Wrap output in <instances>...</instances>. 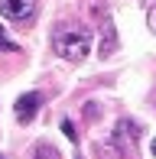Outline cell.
<instances>
[{
	"label": "cell",
	"instance_id": "cell-1",
	"mask_svg": "<svg viewBox=\"0 0 156 159\" xmlns=\"http://www.w3.org/2000/svg\"><path fill=\"white\" fill-rule=\"evenodd\" d=\"M52 49L68 62H81L91 49V33L81 30V26H62L52 36Z\"/></svg>",
	"mask_w": 156,
	"mask_h": 159
},
{
	"label": "cell",
	"instance_id": "cell-2",
	"mask_svg": "<svg viewBox=\"0 0 156 159\" xmlns=\"http://www.w3.org/2000/svg\"><path fill=\"white\" fill-rule=\"evenodd\" d=\"M39 10V0H0V16L13 23H30Z\"/></svg>",
	"mask_w": 156,
	"mask_h": 159
},
{
	"label": "cell",
	"instance_id": "cell-3",
	"mask_svg": "<svg viewBox=\"0 0 156 159\" xmlns=\"http://www.w3.org/2000/svg\"><path fill=\"white\" fill-rule=\"evenodd\" d=\"M42 98L39 91H30V94H23L16 101V107H13V114H16V124L20 127H26V124H33L36 120V114H39V107H42Z\"/></svg>",
	"mask_w": 156,
	"mask_h": 159
},
{
	"label": "cell",
	"instance_id": "cell-4",
	"mask_svg": "<svg viewBox=\"0 0 156 159\" xmlns=\"http://www.w3.org/2000/svg\"><path fill=\"white\" fill-rule=\"evenodd\" d=\"M114 49H117L114 20H111V16H104V23H101V55H114Z\"/></svg>",
	"mask_w": 156,
	"mask_h": 159
},
{
	"label": "cell",
	"instance_id": "cell-5",
	"mask_svg": "<svg viewBox=\"0 0 156 159\" xmlns=\"http://www.w3.org/2000/svg\"><path fill=\"white\" fill-rule=\"evenodd\" d=\"M137 124H133V120H120L117 124V130H114V140L120 143V146L127 149V143H130V149H133V143H137Z\"/></svg>",
	"mask_w": 156,
	"mask_h": 159
},
{
	"label": "cell",
	"instance_id": "cell-6",
	"mask_svg": "<svg viewBox=\"0 0 156 159\" xmlns=\"http://www.w3.org/2000/svg\"><path fill=\"white\" fill-rule=\"evenodd\" d=\"M33 159H62V153L52 146V143H36V149H33Z\"/></svg>",
	"mask_w": 156,
	"mask_h": 159
},
{
	"label": "cell",
	"instance_id": "cell-7",
	"mask_svg": "<svg viewBox=\"0 0 156 159\" xmlns=\"http://www.w3.org/2000/svg\"><path fill=\"white\" fill-rule=\"evenodd\" d=\"M0 52H20V46L7 39V33H3V30H0Z\"/></svg>",
	"mask_w": 156,
	"mask_h": 159
},
{
	"label": "cell",
	"instance_id": "cell-8",
	"mask_svg": "<svg viewBox=\"0 0 156 159\" xmlns=\"http://www.w3.org/2000/svg\"><path fill=\"white\" fill-rule=\"evenodd\" d=\"M62 130H65V136L72 143H78V133H75V124H72V120H62Z\"/></svg>",
	"mask_w": 156,
	"mask_h": 159
},
{
	"label": "cell",
	"instance_id": "cell-9",
	"mask_svg": "<svg viewBox=\"0 0 156 159\" xmlns=\"http://www.w3.org/2000/svg\"><path fill=\"white\" fill-rule=\"evenodd\" d=\"M146 23H150V30L156 33V7H150V13H146Z\"/></svg>",
	"mask_w": 156,
	"mask_h": 159
},
{
	"label": "cell",
	"instance_id": "cell-10",
	"mask_svg": "<svg viewBox=\"0 0 156 159\" xmlns=\"http://www.w3.org/2000/svg\"><path fill=\"white\" fill-rule=\"evenodd\" d=\"M153 156H156V140H153Z\"/></svg>",
	"mask_w": 156,
	"mask_h": 159
},
{
	"label": "cell",
	"instance_id": "cell-11",
	"mask_svg": "<svg viewBox=\"0 0 156 159\" xmlns=\"http://www.w3.org/2000/svg\"><path fill=\"white\" fill-rule=\"evenodd\" d=\"M0 159H7V156H3V153H0Z\"/></svg>",
	"mask_w": 156,
	"mask_h": 159
}]
</instances>
